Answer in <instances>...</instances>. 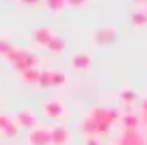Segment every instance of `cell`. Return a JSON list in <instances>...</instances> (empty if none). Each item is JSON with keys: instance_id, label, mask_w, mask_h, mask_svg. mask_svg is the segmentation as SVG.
I'll list each match as a JSON object with an SVG mask.
<instances>
[{"instance_id": "cell-22", "label": "cell", "mask_w": 147, "mask_h": 145, "mask_svg": "<svg viewBox=\"0 0 147 145\" xmlns=\"http://www.w3.org/2000/svg\"><path fill=\"white\" fill-rule=\"evenodd\" d=\"M141 113H143V119H145V123H147V97L141 101Z\"/></svg>"}, {"instance_id": "cell-13", "label": "cell", "mask_w": 147, "mask_h": 145, "mask_svg": "<svg viewBox=\"0 0 147 145\" xmlns=\"http://www.w3.org/2000/svg\"><path fill=\"white\" fill-rule=\"evenodd\" d=\"M91 65V59H89V55H85V53H75L73 57H71V67L75 69V71H83V69H87Z\"/></svg>"}, {"instance_id": "cell-11", "label": "cell", "mask_w": 147, "mask_h": 145, "mask_svg": "<svg viewBox=\"0 0 147 145\" xmlns=\"http://www.w3.org/2000/svg\"><path fill=\"white\" fill-rule=\"evenodd\" d=\"M53 36H55V32H53L51 28H45V26L32 30V38H34V42L40 45V47H47V45L53 40Z\"/></svg>"}, {"instance_id": "cell-23", "label": "cell", "mask_w": 147, "mask_h": 145, "mask_svg": "<svg viewBox=\"0 0 147 145\" xmlns=\"http://www.w3.org/2000/svg\"><path fill=\"white\" fill-rule=\"evenodd\" d=\"M85 145H103L99 139H95V137H87V143Z\"/></svg>"}, {"instance_id": "cell-16", "label": "cell", "mask_w": 147, "mask_h": 145, "mask_svg": "<svg viewBox=\"0 0 147 145\" xmlns=\"http://www.w3.org/2000/svg\"><path fill=\"white\" fill-rule=\"evenodd\" d=\"M45 49H47V51H51V53H61V51L65 49V40H63L61 36H57V34H55V36H53V40H51Z\"/></svg>"}, {"instance_id": "cell-7", "label": "cell", "mask_w": 147, "mask_h": 145, "mask_svg": "<svg viewBox=\"0 0 147 145\" xmlns=\"http://www.w3.org/2000/svg\"><path fill=\"white\" fill-rule=\"evenodd\" d=\"M0 133H4V135H8V137H14V135L18 133V125H16L14 117L0 113Z\"/></svg>"}, {"instance_id": "cell-18", "label": "cell", "mask_w": 147, "mask_h": 145, "mask_svg": "<svg viewBox=\"0 0 147 145\" xmlns=\"http://www.w3.org/2000/svg\"><path fill=\"white\" fill-rule=\"evenodd\" d=\"M131 22H133L135 26H143V24H147V14H145L143 10H135V12L131 14Z\"/></svg>"}, {"instance_id": "cell-15", "label": "cell", "mask_w": 147, "mask_h": 145, "mask_svg": "<svg viewBox=\"0 0 147 145\" xmlns=\"http://www.w3.org/2000/svg\"><path fill=\"white\" fill-rule=\"evenodd\" d=\"M40 69L34 67V69H28L26 73H22V81L28 83V85H38V79H40Z\"/></svg>"}, {"instance_id": "cell-2", "label": "cell", "mask_w": 147, "mask_h": 145, "mask_svg": "<svg viewBox=\"0 0 147 145\" xmlns=\"http://www.w3.org/2000/svg\"><path fill=\"white\" fill-rule=\"evenodd\" d=\"M87 117L93 119V121H97V123H103V125L111 127L115 121H119L121 113L117 109H111V107H95V109H91V113Z\"/></svg>"}, {"instance_id": "cell-21", "label": "cell", "mask_w": 147, "mask_h": 145, "mask_svg": "<svg viewBox=\"0 0 147 145\" xmlns=\"http://www.w3.org/2000/svg\"><path fill=\"white\" fill-rule=\"evenodd\" d=\"M51 73H53V71H42V73H40L38 87H42V89H49V87H51Z\"/></svg>"}, {"instance_id": "cell-12", "label": "cell", "mask_w": 147, "mask_h": 145, "mask_svg": "<svg viewBox=\"0 0 147 145\" xmlns=\"http://www.w3.org/2000/svg\"><path fill=\"white\" fill-rule=\"evenodd\" d=\"M67 143H69L67 127H53L51 129V145H67Z\"/></svg>"}, {"instance_id": "cell-14", "label": "cell", "mask_w": 147, "mask_h": 145, "mask_svg": "<svg viewBox=\"0 0 147 145\" xmlns=\"http://www.w3.org/2000/svg\"><path fill=\"white\" fill-rule=\"evenodd\" d=\"M119 99H121L127 107H131V105L137 101V93H135V89H131V87H123V89L119 91Z\"/></svg>"}, {"instance_id": "cell-3", "label": "cell", "mask_w": 147, "mask_h": 145, "mask_svg": "<svg viewBox=\"0 0 147 145\" xmlns=\"http://www.w3.org/2000/svg\"><path fill=\"white\" fill-rule=\"evenodd\" d=\"M113 145H145V137L139 131H123L113 139Z\"/></svg>"}, {"instance_id": "cell-10", "label": "cell", "mask_w": 147, "mask_h": 145, "mask_svg": "<svg viewBox=\"0 0 147 145\" xmlns=\"http://www.w3.org/2000/svg\"><path fill=\"white\" fill-rule=\"evenodd\" d=\"M93 40L99 42V45L115 42V40H117V30H113V28H99V30L93 32Z\"/></svg>"}, {"instance_id": "cell-5", "label": "cell", "mask_w": 147, "mask_h": 145, "mask_svg": "<svg viewBox=\"0 0 147 145\" xmlns=\"http://www.w3.org/2000/svg\"><path fill=\"white\" fill-rule=\"evenodd\" d=\"M42 113H45L47 119H59L65 113V105L59 99H49V101L42 103Z\"/></svg>"}, {"instance_id": "cell-1", "label": "cell", "mask_w": 147, "mask_h": 145, "mask_svg": "<svg viewBox=\"0 0 147 145\" xmlns=\"http://www.w3.org/2000/svg\"><path fill=\"white\" fill-rule=\"evenodd\" d=\"M6 59L10 61L12 69H14V71H18L20 75H22V73H26L28 69H34V67H36V63H38V59H36L34 55H30L28 51H20V49H14Z\"/></svg>"}, {"instance_id": "cell-17", "label": "cell", "mask_w": 147, "mask_h": 145, "mask_svg": "<svg viewBox=\"0 0 147 145\" xmlns=\"http://www.w3.org/2000/svg\"><path fill=\"white\" fill-rule=\"evenodd\" d=\"M67 83V75L61 71H53L51 73V87H63Z\"/></svg>"}, {"instance_id": "cell-8", "label": "cell", "mask_w": 147, "mask_h": 145, "mask_svg": "<svg viewBox=\"0 0 147 145\" xmlns=\"http://www.w3.org/2000/svg\"><path fill=\"white\" fill-rule=\"evenodd\" d=\"M119 123H121V129L123 131H137V127L141 123V117L137 113H121Z\"/></svg>"}, {"instance_id": "cell-9", "label": "cell", "mask_w": 147, "mask_h": 145, "mask_svg": "<svg viewBox=\"0 0 147 145\" xmlns=\"http://www.w3.org/2000/svg\"><path fill=\"white\" fill-rule=\"evenodd\" d=\"M14 121H16V125H18V127H22V129H32V127L36 125L34 113H30L28 109H22V111H18V113L14 115Z\"/></svg>"}, {"instance_id": "cell-20", "label": "cell", "mask_w": 147, "mask_h": 145, "mask_svg": "<svg viewBox=\"0 0 147 145\" xmlns=\"http://www.w3.org/2000/svg\"><path fill=\"white\" fill-rule=\"evenodd\" d=\"M12 51H14V47H12L6 38H0V55H2V57H8Z\"/></svg>"}, {"instance_id": "cell-25", "label": "cell", "mask_w": 147, "mask_h": 145, "mask_svg": "<svg viewBox=\"0 0 147 145\" xmlns=\"http://www.w3.org/2000/svg\"><path fill=\"white\" fill-rule=\"evenodd\" d=\"M0 145H2V143H0Z\"/></svg>"}, {"instance_id": "cell-19", "label": "cell", "mask_w": 147, "mask_h": 145, "mask_svg": "<svg viewBox=\"0 0 147 145\" xmlns=\"http://www.w3.org/2000/svg\"><path fill=\"white\" fill-rule=\"evenodd\" d=\"M67 6H69L67 0H49V2H47V8L49 10H55V12H59V10L67 8Z\"/></svg>"}, {"instance_id": "cell-6", "label": "cell", "mask_w": 147, "mask_h": 145, "mask_svg": "<svg viewBox=\"0 0 147 145\" xmlns=\"http://www.w3.org/2000/svg\"><path fill=\"white\" fill-rule=\"evenodd\" d=\"M28 145H51V131L36 127L28 133Z\"/></svg>"}, {"instance_id": "cell-4", "label": "cell", "mask_w": 147, "mask_h": 145, "mask_svg": "<svg viewBox=\"0 0 147 145\" xmlns=\"http://www.w3.org/2000/svg\"><path fill=\"white\" fill-rule=\"evenodd\" d=\"M81 131H83V133H87V137H95V139H99V135L109 133V125L97 123V121H93V119H89V117H87V119L81 123Z\"/></svg>"}, {"instance_id": "cell-24", "label": "cell", "mask_w": 147, "mask_h": 145, "mask_svg": "<svg viewBox=\"0 0 147 145\" xmlns=\"http://www.w3.org/2000/svg\"><path fill=\"white\" fill-rule=\"evenodd\" d=\"M141 8H143V12L147 14V2H143V4H141Z\"/></svg>"}]
</instances>
